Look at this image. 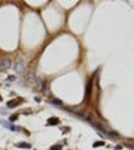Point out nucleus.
Returning a JSON list of instances; mask_svg holds the SVG:
<instances>
[{
  "label": "nucleus",
  "mask_w": 134,
  "mask_h": 150,
  "mask_svg": "<svg viewBox=\"0 0 134 150\" xmlns=\"http://www.w3.org/2000/svg\"><path fill=\"white\" fill-rule=\"evenodd\" d=\"M24 68H25V62L22 59H19L17 62H16V64H15V70L17 73H21L24 70Z\"/></svg>",
  "instance_id": "obj_1"
},
{
  "label": "nucleus",
  "mask_w": 134,
  "mask_h": 150,
  "mask_svg": "<svg viewBox=\"0 0 134 150\" xmlns=\"http://www.w3.org/2000/svg\"><path fill=\"white\" fill-rule=\"evenodd\" d=\"M35 74H36V70L33 68L30 69V71L27 73V76H26V80H27V83H33L35 81Z\"/></svg>",
  "instance_id": "obj_2"
},
{
  "label": "nucleus",
  "mask_w": 134,
  "mask_h": 150,
  "mask_svg": "<svg viewBox=\"0 0 134 150\" xmlns=\"http://www.w3.org/2000/svg\"><path fill=\"white\" fill-rule=\"evenodd\" d=\"M10 67H11V62L9 59H4L1 64H0V70H8Z\"/></svg>",
  "instance_id": "obj_3"
},
{
  "label": "nucleus",
  "mask_w": 134,
  "mask_h": 150,
  "mask_svg": "<svg viewBox=\"0 0 134 150\" xmlns=\"http://www.w3.org/2000/svg\"><path fill=\"white\" fill-rule=\"evenodd\" d=\"M48 126H57L59 124V118H57V117H52V118L48 119Z\"/></svg>",
  "instance_id": "obj_4"
},
{
  "label": "nucleus",
  "mask_w": 134,
  "mask_h": 150,
  "mask_svg": "<svg viewBox=\"0 0 134 150\" xmlns=\"http://www.w3.org/2000/svg\"><path fill=\"white\" fill-rule=\"evenodd\" d=\"M19 102H20V100H11V101H9V102H8V107H9V108H14V107L17 106Z\"/></svg>",
  "instance_id": "obj_5"
},
{
  "label": "nucleus",
  "mask_w": 134,
  "mask_h": 150,
  "mask_svg": "<svg viewBox=\"0 0 134 150\" xmlns=\"http://www.w3.org/2000/svg\"><path fill=\"white\" fill-rule=\"evenodd\" d=\"M1 124H3L4 127L9 128V129H11V130H17V129H19V128H16V127L11 126V124H10V123H8V122H1Z\"/></svg>",
  "instance_id": "obj_6"
},
{
  "label": "nucleus",
  "mask_w": 134,
  "mask_h": 150,
  "mask_svg": "<svg viewBox=\"0 0 134 150\" xmlns=\"http://www.w3.org/2000/svg\"><path fill=\"white\" fill-rule=\"evenodd\" d=\"M17 148H24V149H31V144H28V143H20V144H17Z\"/></svg>",
  "instance_id": "obj_7"
},
{
  "label": "nucleus",
  "mask_w": 134,
  "mask_h": 150,
  "mask_svg": "<svg viewBox=\"0 0 134 150\" xmlns=\"http://www.w3.org/2000/svg\"><path fill=\"white\" fill-rule=\"evenodd\" d=\"M38 85H39V86L38 87H37V89H38L39 91H42V90H43V85H44V81H43V80H38Z\"/></svg>",
  "instance_id": "obj_8"
},
{
  "label": "nucleus",
  "mask_w": 134,
  "mask_h": 150,
  "mask_svg": "<svg viewBox=\"0 0 134 150\" xmlns=\"http://www.w3.org/2000/svg\"><path fill=\"white\" fill-rule=\"evenodd\" d=\"M102 145H105V142H95V143H94V148L102 146Z\"/></svg>",
  "instance_id": "obj_9"
},
{
  "label": "nucleus",
  "mask_w": 134,
  "mask_h": 150,
  "mask_svg": "<svg viewBox=\"0 0 134 150\" xmlns=\"http://www.w3.org/2000/svg\"><path fill=\"white\" fill-rule=\"evenodd\" d=\"M51 150H62V145H53L51 146Z\"/></svg>",
  "instance_id": "obj_10"
},
{
  "label": "nucleus",
  "mask_w": 134,
  "mask_h": 150,
  "mask_svg": "<svg viewBox=\"0 0 134 150\" xmlns=\"http://www.w3.org/2000/svg\"><path fill=\"white\" fill-rule=\"evenodd\" d=\"M52 103H54V105H58V106H59V105H62V101H59V100H53V101H52Z\"/></svg>",
  "instance_id": "obj_11"
},
{
  "label": "nucleus",
  "mask_w": 134,
  "mask_h": 150,
  "mask_svg": "<svg viewBox=\"0 0 134 150\" xmlns=\"http://www.w3.org/2000/svg\"><path fill=\"white\" fill-rule=\"evenodd\" d=\"M90 87H91V84H89V85H87V87H86V97L90 95Z\"/></svg>",
  "instance_id": "obj_12"
},
{
  "label": "nucleus",
  "mask_w": 134,
  "mask_h": 150,
  "mask_svg": "<svg viewBox=\"0 0 134 150\" xmlns=\"http://www.w3.org/2000/svg\"><path fill=\"white\" fill-rule=\"evenodd\" d=\"M16 119H17V114H14V116H11V117H10V121H16Z\"/></svg>",
  "instance_id": "obj_13"
},
{
  "label": "nucleus",
  "mask_w": 134,
  "mask_h": 150,
  "mask_svg": "<svg viewBox=\"0 0 134 150\" xmlns=\"http://www.w3.org/2000/svg\"><path fill=\"white\" fill-rule=\"evenodd\" d=\"M9 80H10V81H12V80H15V76H9Z\"/></svg>",
  "instance_id": "obj_14"
},
{
  "label": "nucleus",
  "mask_w": 134,
  "mask_h": 150,
  "mask_svg": "<svg viewBox=\"0 0 134 150\" xmlns=\"http://www.w3.org/2000/svg\"><path fill=\"white\" fill-rule=\"evenodd\" d=\"M0 101H1V96H0Z\"/></svg>",
  "instance_id": "obj_15"
}]
</instances>
